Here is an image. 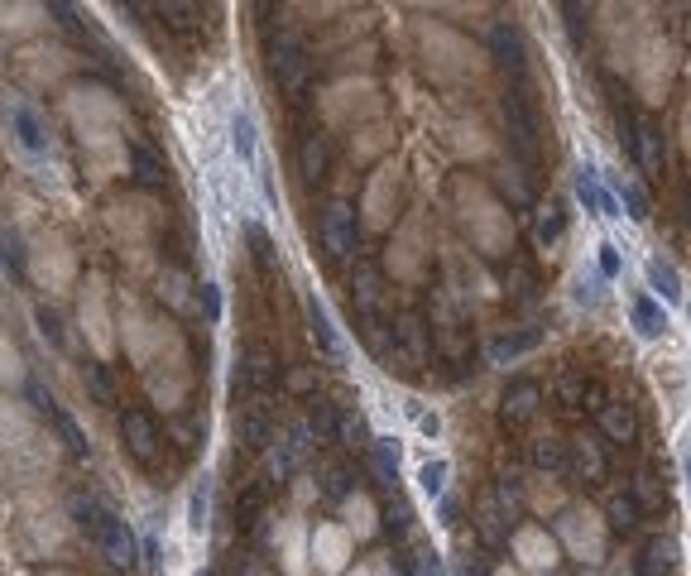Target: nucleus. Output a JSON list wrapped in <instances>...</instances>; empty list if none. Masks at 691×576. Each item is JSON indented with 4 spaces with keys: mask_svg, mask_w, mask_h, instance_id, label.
Wrapping results in <instances>:
<instances>
[{
    "mask_svg": "<svg viewBox=\"0 0 691 576\" xmlns=\"http://www.w3.org/2000/svg\"><path fill=\"white\" fill-rule=\"evenodd\" d=\"M533 404H538V389H533V384H519V389L504 399V418H509V423H528Z\"/></svg>",
    "mask_w": 691,
    "mask_h": 576,
    "instance_id": "obj_29",
    "label": "nucleus"
},
{
    "mask_svg": "<svg viewBox=\"0 0 691 576\" xmlns=\"http://www.w3.org/2000/svg\"><path fill=\"white\" fill-rule=\"evenodd\" d=\"M576 461L586 466V476H591V480L605 471V466H600V452H596V442H591V437H576Z\"/></svg>",
    "mask_w": 691,
    "mask_h": 576,
    "instance_id": "obj_35",
    "label": "nucleus"
},
{
    "mask_svg": "<svg viewBox=\"0 0 691 576\" xmlns=\"http://www.w3.org/2000/svg\"><path fill=\"white\" fill-rule=\"evenodd\" d=\"M192 528H202V524H207V490H198V495H192Z\"/></svg>",
    "mask_w": 691,
    "mask_h": 576,
    "instance_id": "obj_41",
    "label": "nucleus"
},
{
    "mask_svg": "<svg viewBox=\"0 0 691 576\" xmlns=\"http://www.w3.org/2000/svg\"><path fill=\"white\" fill-rule=\"evenodd\" d=\"M610 519L620 524V528H634V524H639V504L629 500V495H620V500L610 504Z\"/></svg>",
    "mask_w": 691,
    "mask_h": 576,
    "instance_id": "obj_37",
    "label": "nucleus"
},
{
    "mask_svg": "<svg viewBox=\"0 0 691 576\" xmlns=\"http://www.w3.org/2000/svg\"><path fill=\"white\" fill-rule=\"evenodd\" d=\"M120 317H126V327H120V336H126V351L140 365L150 394L164 408H178V404H183V394H188V356H183L178 332L168 327L164 317L144 312L140 303H126Z\"/></svg>",
    "mask_w": 691,
    "mask_h": 576,
    "instance_id": "obj_2",
    "label": "nucleus"
},
{
    "mask_svg": "<svg viewBox=\"0 0 691 576\" xmlns=\"http://www.w3.org/2000/svg\"><path fill=\"white\" fill-rule=\"evenodd\" d=\"M380 87H374V77H336L332 87L322 92V116L326 125L336 130H360L370 125V120H380Z\"/></svg>",
    "mask_w": 691,
    "mask_h": 576,
    "instance_id": "obj_7",
    "label": "nucleus"
},
{
    "mask_svg": "<svg viewBox=\"0 0 691 576\" xmlns=\"http://www.w3.org/2000/svg\"><path fill=\"white\" fill-rule=\"evenodd\" d=\"M322 231H326V245H332V255H350L356 226H350V207H346V202H332V207H326Z\"/></svg>",
    "mask_w": 691,
    "mask_h": 576,
    "instance_id": "obj_20",
    "label": "nucleus"
},
{
    "mask_svg": "<svg viewBox=\"0 0 691 576\" xmlns=\"http://www.w3.org/2000/svg\"><path fill=\"white\" fill-rule=\"evenodd\" d=\"M576 192H581V207H591V212L610 202V197L600 192V183H596V168H581V173H576Z\"/></svg>",
    "mask_w": 691,
    "mask_h": 576,
    "instance_id": "obj_32",
    "label": "nucleus"
},
{
    "mask_svg": "<svg viewBox=\"0 0 691 576\" xmlns=\"http://www.w3.org/2000/svg\"><path fill=\"white\" fill-rule=\"evenodd\" d=\"M452 197H456V221L466 240L480 250V255H509L514 245V221H509V207L495 197L480 178H456L452 183Z\"/></svg>",
    "mask_w": 691,
    "mask_h": 576,
    "instance_id": "obj_5",
    "label": "nucleus"
},
{
    "mask_svg": "<svg viewBox=\"0 0 691 576\" xmlns=\"http://www.w3.org/2000/svg\"><path fill=\"white\" fill-rule=\"evenodd\" d=\"M120 432H126V442H130V452L140 456V461H154V423L144 413H126L120 418Z\"/></svg>",
    "mask_w": 691,
    "mask_h": 576,
    "instance_id": "obj_22",
    "label": "nucleus"
},
{
    "mask_svg": "<svg viewBox=\"0 0 691 576\" xmlns=\"http://www.w3.org/2000/svg\"><path fill=\"white\" fill-rule=\"evenodd\" d=\"M418 236H422V221L414 216V221L398 231V240H394L398 250L390 255V269L398 274V279H418V274H422V264H418Z\"/></svg>",
    "mask_w": 691,
    "mask_h": 576,
    "instance_id": "obj_18",
    "label": "nucleus"
},
{
    "mask_svg": "<svg viewBox=\"0 0 691 576\" xmlns=\"http://www.w3.org/2000/svg\"><path fill=\"white\" fill-rule=\"evenodd\" d=\"M687 485H691V456H687Z\"/></svg>",
    "mask_w": 691,
    "mask_h": 576,
    "instance_id": "obj_46",
    "label": "nucleus"
},
{
    "mask_svg": "<svg viewBox=\"0 0 691 576\" xmlns=\"http://www.w3.org/2000/svg\"><path fill=\"white\" fill-rule=\"evenodd\" d=\"M0 29H5V44H34L48 39L53 29V15H48L44 0H0Z\"/></svg>",
    "mask_w": 691,
    "mask_h": 576,
    "instance_id": "obj_13",
    "label": "nucleus"
},
{
    "mask_svg": "<svg viewBox=\"0 0 691 576\" xmlns=\"http://www.w3.org/2000/svg\"><path fill=\"white\" fill-rule=\"evenodd\" d=\"M288 10H294L298 20H308V24H322V20H336V15H346L350 5H360V0H284Z\"/></svg>",
    "mask_w": 691,
    "mask_h": 576,
    "instance_id": "obj_24",
    "label": "nucleus"
},
{
    "mask_svg": "<svg viewBox=\"0 0 691 576\" xmlns=\"http://www.w3.org/2000/svg\"><path fill=\"white\" fill-rule=\"evenodd\" d=\"M63 111H68V125L82 144V154H87L92 173L96 178L126 173V164H130L126 111H120L116 96L106 87H96V82H78V87L63 92Z\"/></svg>",
    "mask_w": 691,
    "mask_h": 576,
    "instance_id": "obj_3",
    "label": "nucleus"
},
{
    "mask_svg": "<svg viewBox=\"0 0 691 576\" xmlns=\"http://www.w3.org/2000/svg\"><path fill=\"white\" fill-rule=\"evenodd\" d=\"M29 279L44 288V293H63V288H72V279H78V255H72V245L63 236L44 231L29 240Z\"/></svg>",
    "mask_w": 691,
    "mask_h": 576,
    "instance_id": "obj_10",
    "label": "nucleus"
},
{
    "mask_svg": "<svg viewBox=\"0 0 691 576\" xmlns=\"http://www.w3.org/2000/svg\"><path fill=\"white\" fill-rule=\"evenodd\" d=\"M648 284L658 288L663 298H682V279H677V269L668 260H648Z\"/></svg>",
    "mask_w": 691,
    "mask_h": 576,
    "instance_id": "obj_30",
    "label": "nucleus"
},
{
    "mask_svg": "<svg viewBox=\"0 0 691 576\" xmlns=\"http://www.w3.org/2000/svg\"><path fill=\"white\" fill-rule=\"evenodd\" d=\"M198 576H212V572H198Z\"/></svg>",
    "mask_w": 691,
    "mask_h": 576,
    "instance_id": "obj_47",
    "label": "nucleus"
},
{
    "mask_svg": "<svg viewBox=\"0 0 691 576\" xmlns=\"http://www.w3.org/2000/svg\"><path fill=\"white\" fill-rule=\"evenodd\" d=\"M490 576H519V572H514V567H495Z\"/></svg>",
    "mask_w": 691,
    "mask_h": 576,
    "instance_id": "obj_45",
    "label": "nucleus"
},
{
    "mask_svg": "<svg viewBox=\"0 0 691 576\" xmlns=\"http://www.w3.org/2000/svg\"><path fill=\"white\" fill-rule=\"evenodd\" d=\"M380 149H390V125H384V116L370 120V125H360V130H350V159L356 164H370Z\"/></svg>",
    "mask_w": 691,
    "mask_h": 576,
    "instance_id": "obj_21",
    "label": "nucleus"
},
{
    "mask_svg": "<svg viewBox=\"0 0 691 576\" xmlns=\"http://www.w3.org/2000/svg\"><path fill=\"white\" fill-rule=\"evenodd\" d=\"M600 428H605V437L629 442V437H634V413H629L624 404H610V408L600 413Z\"/></svg>",
    "mask_w": 691,
    "mask_h": 576,
    "instance_id": "obj_27",
    "label": "nucleus"
},
{
    "mask_svg": "<svg viewBox=\"0 0 691 576\" xmlns=\"http://www.w3.org/2000/svg\"><path fill=\"white\" fill-rule=\"evenodd\" d=\"M557 533H562V543L572 548L581 562L605 557V519L591 509V504H567L562 519H557Z\"/></svg>",
    "mask_w": 691,
    "mask_h": 576,
    "instance_id": "obj_12",
    "label": "nucleus"
},
{
    "mask_svg": "<svg viewBox=\"0 0 691 576\" xmlns=\"http://www.w3.org/2000/svg\"><path fill=\"white\" fill-rule=\"evenodd\" d=\"M342 514H346V528H350L356 538H374V528H380V524H374L380 514H374V504H370L366 495H360V490H350V495H346Z\"/></svg>",
    "mask_w": 691,
    "mask_h": 576,
    "instance_id": "obj_23",
    "label": "nucleus"
},
{
    "mask_svg": "<svg viewBox=\"0 0 691 576\" xmlns=\"http://www.w3.org/2000/svg\"><path fill=\"white\" fill-rule=\"evenodd\" d=\"M672 567H677V548L672 543H648L644 562H639V572H644V576H668Z\"/></svg>",
    "mask_w": 691,
    "mask_h": 576,
    "instance_id": "obj_28",
    "label": "nucleus"
},
{
    "mask_svg": "<svg viewBox=\"0 0 691 576\" xmlns=\"http://www.w3.org/2000/svg\"><path fill=\"white\" fill-rule=\"evenodd\" d=\"M538 466H548V471H557V466H562V452H557V447H538Z\"/></svg>",
    "mask_w": 691,
    "mask_h": 576,
    "instance_id": "obj_43",
    "label": "nucleus"
},
{
    "mask_svg": "<svg viewBox=\"0 0 691 576\" xmlns=\"http://www.w3.org/2000/svg\"><path fill=\"white\" fill-rule=\"evenodd\" d=\"M509 543H514V557L524 572H552L557 557H562V552H557V538L543 524H524Z\"/></svg>",
    "mask_w": 691,
    "mask_h": 576,
    "instance_id": "obj_16",
    "label": "nucleus"
},
{
    "mask_svg": "<svg viewBox=\"0 0 691 576\" xmlns=\"http://www.w3.org/2000/svg\"><path fill=\"white\" fill-rule=\"evenodd\" d=\"M408 5H418V10H428L432 20H490V10H495V0H408Z\"/></svg>",
    "mask_w": 691,
    "mask_h": 576,
    "instance_id": "obj_17",
    "label": "nucleus"
},
{
    "mask_svg": "<svg viewBox=\"0 0 691 576\" xmlns=\"http://www.w3.org/2000/svg\"><path fill=\"white\" fill-rule=\"evenodd\" d=\"M5 466L15 476H34L53 466V447H48V432L39 428V418L29 413L20 399L5 408Z\"/></svg>",
    "mask_w": 691,
    "mask_h": 576,
    "instance_id": "obj_6",
    "label": "nucleus"
},
{
    "mask_svg": "<svg viewBox=\"0 0 691 576\" xmlns=\"http://www.w3.org/2000/svg\"><path fill=\"white\" fill-rule=\"evenodd\" d=\"M414 576H442V562H438V552H432V548H422L418 557H414Z\"/></svg>",
    "mask_w": 691,
    "mask_h": 576,
    "instance_id": "obj_39",
    "label": "nucleus"
},
{
    "mask_svg": "<svg viewBox=\"0 0 691 576\" xmlns=\"http://www.w3.org/2000/svg\"><path fill=\"white\" fill-rule=\"evenodd\" d=\"M350 543H356V533H350V528L322 524V528H318V557H322V572H342V562L350 557Z\"/></svg>",
    "mask_w": 691,
    "mask_h": 576,
    "instance_id": "obj_19",
    "label": "nucleus"
},
{
    "mask_svg": "<svg viewBox=\"0 0 691 576\" xmlns=\"http://www.w3.org/2000/svg\"><path fill=\"white\" fill-rule=\"evenodd\" d=\"M78 322H82V336L96 356H111L120 332H116V317H111V288H106V274H87L82 279V293H78Z\"/></svg>",
    "mask_w": 691,
    "mask_h": 576,
    "instance_id": "obj_9",
    "label": "nucleus"
},
{
    "mask_svg": "<svg viewBox=\"0 0 691 576\" xmlns=\"http://www.w3.org/2000/svg\"><path fill=\"white\" fill-rule=\"evenodd\" d=\"M634 154H639V164H644V173H658L663 144H658V135H653V125H639L634 130Z\"/></svg>",
    "mask_w": 691,
    "mask_h": 576,
    "instance_id": "obj_26",
    "label": "nucleus"
},
{
    "mask_svg": "<svg viewBox=\"0 0 691 576\" xmlns=\"http://www.w3.org/2000/svg\"><path fill=\"white\" fill-rule=\"evenodd\" d=\"M596 29L610 48V63L624 68V77L639 87V96L663 106V96L677 77V48L663 34L658 5L653 0H600Z\"/></svg>",
    "mask_w": 691,
    "mask_h": 576,
    "instance_id": "obj_1",
    "label": "nucleus"
},
{
    "mask_svg": "<svg viewBox=\"0 0 691 576\" xmlns=\"http://www.w3.org/2000/svg\"><path fill=\"white\" fill-rule=\"evenodd\" d=\"M528 346H538V332H519V336H500V341L490 346L495 360H514L519 351H528Z\"/></svg>",
    "mask_w": 691,
    "mask_h": 576,
    "instance_id": "obj_31",
    "label": "nucleus"
},
{
    "mask_svg": "<svg viewBox=\"0 0 691 576\" xmlns=\"http://www.w3.org/2000/svg\"><path fill=\"white\" fill-rule=\"evenodd\" d=\"M15 77L24 82V87H58V82H68L72 72H78V53L53 39H34V44H20L15 48Z\"/></svg>",
    "mask_w": 691,
    "mask_h": 576,
    "instance_id": "obj_8",
    "label": "nucleus"
},
{
    "mask_svg": "<svg viewBox=\"0 0 691 576\" xmlns=\"http://www.w3.org/2000/svg\"><path fill=\"white\" fill-rule=\"evenodd\" d=\"M480 533L490 538V543H500V538H504V524H500V514H495V504H490V500L480 504Z\"/></svg>",
    "mask_w": 691,
    "mask_h": 576,
    "instance_id": "obj_36",
    "label": "nucleus"
},
{
    "mask_svg": "<svg viewBox=\"0 0 691 576\" xmlns=\"http://www.w3.org/2000/svg\"><path fill=\"white\" fill-rule=\"evenodd\" d=\"M533 504H538V509L548 504V509H552V504H557V490H552V485H533Z\"/></svg>",
    "mask_w": 691,
    "mask_h": 576,
    "instance_id": "obj_42",
    "label": "nucleus"
},
{
    "mask_svg": "<svg viewBox=\"0 0 691 576\" xmlns=\"http://www.w3.org/2000/svg\"><path fill=\"white\" fill-rule=\"evenodd\" d=\"M557 236H562V212L548 207L538 216V240H557Z\"/></svg>",
    "mask_w": 691,
    "mask_h": 576,
    "instance_id": "obj_38",
    "label": "nucleus"
},
{
    "mask_svg": "<svg viewBox=\"0 0 691 576\" xmlns=\"http://www.w3.org/2000/svg\"><path fill=\"white\" fill-rule=\"evenodd\" d=\"M600 274H605V279L620 274V250H615V245H600Z\"/></svg>",
    "mask_w": 691,
    "mask_h": 576,
    "instance_id": "obj_40",
    "label": "nucleus"
},
{
    "mask_svg": "<svg viewBox=\"0 0 691 576\" xmlns=\"http://www.w3.org/2000/svg\"><path fill=\"white\" fill-rule=\"evenodd\" d=\"M92 538H96V548H102V557L111 562L116 572H130L135 567V533L126 528V519H116L111 509L102 514V519L92 524Z\"/></svg>",
    "mask_w": 691,
    "mask_h": 576,
    "instance_id": "obj_15",
    "label": "nucleus"
},
{
    "mask_svg": "<svg viewBox=\"0 0 691 576\" xmlns=\"http://www.w3.org/2000/svg\"><path fill=\"white\" fill-rule=\"evenodd\" d=\"M682 149L691 154V101H687V111H682Z\"/></svg>",
    "mask_w": 691,
    "mask_h": 576,
    "instance_id": "obj_44",
    "label": "nucleus"
},
{
    "mask_svg": "<svg viewBox=\"0 0 691 576\" xmlns=\"http://www.w3.org/2000/svg\"><path fill=\"white\" fill-rule=\"evenodd\" d=\"M414 48H418L422 68H428V77H438V82H476L490 68L485 48L476 39H466V29H456L446 20H432V15L414 20Z\"/></svg>",
    "mask_w": 691,
    "mask_h": 576,
    "instance_id": "obj_4",
    "label": "nucleus"
},
{
    "mask_svg": "<svg viewBox=\"0 0 691 576\" xmlns=\"http://www.w3.org/2000/svg\"><path fill=\"white\" fill-rule=\"evenodd\" d=\"M10 130H15V149L29 154V159H39V154L53 149L48 125H44V111H39V106H29L24 96H10Z\"/></svg>",
    "mask_w": 691,
    "mask_h": 576,
    "instance_id": "obj_14",
    "label": "nucleus"
},
{
    "mask_svg": "<svg viewBox=\"0 0 691 576\" xmlns=\"http://www.w3.org/2000/svg\"><path fill=\"white\" fill-rule=\"evenodd\" d=\"M302 173H308V178H322L326 173V140H308V144H302Z\"/></svg>",
    "mask_w": 691,
    "mask_h": 576,
    "instance_id": "obj_34",
    "label": "nucleus"
},
{
    "mask_svg": "<svg viewBox=\"0 0 691 576\" xmlns=\"http://www.w3.org/2000/svg\"><path fill=\"white\" fill-rule=\"evenodd\" d=\"M398 202H404V164H398V159H384V164L370 173L366 202H360V212H366V226H370V231H390V226L398 221Z\"/></svg>",
    "mask_w": 691,
    "mask_h": 576,
    "instance_id": "obj_11",
    "label": "nucleus"
},
{
    "mask_svg": "<svg viewBox=\"0 0 691 576\" xmlns=\"http://www.w3.org/2000/svg\"><path fill=\"white\" fill-rule=\"evenodd\" d=\"M634 327H639V336H663L668 332V312L653 303V298H634Z\"/></svg>",
    "mask_w": 691,
    "mask_h": 576,
    "instance_id": "obj_25",
    "label": "nucleus"
},
{
    "mask_svg": "<svg viewBox=\"0 0 691 576\" xmlns=\"http://www.w3.org/2000/svg\"><path fill=\"white\" fill-rule=\"evenodd\" d=\"M418 485H422V495H428V500H438L442 485H446V461H422L418 466Z\"/></svg>",
    "mask_w": 691,
    "mask_h": 576,
    "instance_id": "obj_33",
    "label": "nucleus"
}]
</instances>
